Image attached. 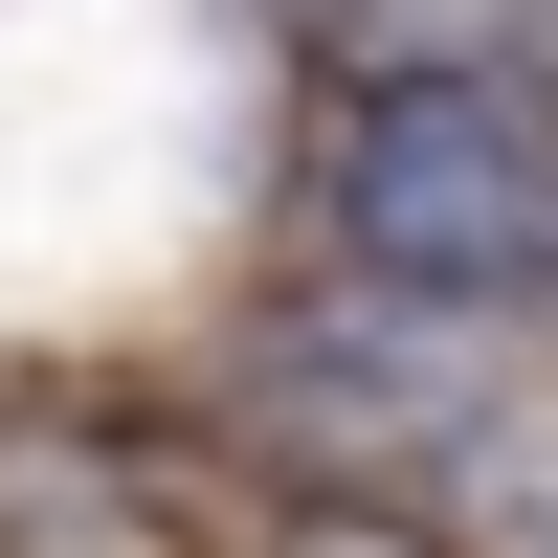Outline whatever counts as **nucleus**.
Segmentation results:
<instances>
[{
  "label": "nucleus",
  "mask_w": 558,
  "mask_h": 558,
  "mask_svg": "<svg viewBox=\"0 0 558 558\" xmlns=\"http://www.w3.org/2000/svg\"><path fill=\"white\" fill-rule=\"evenodd\" d=\"M313 202H336V313L558 336V68H380Z\"/></svg>",
  "instance_id": "obj_1"
},
{
  "label": "nucleus",
  "mask_w": 558,
  "mask_h": 558,
  "mask_svg": "<svg viewBox=\"0 0 558 558\" xmlns=\"http://www.w3.org/2000/svg\"><path fill=\"white\" fill-rule=\"evenodd\" d=\"M268 558H447L425 514H357V492H313V514H268Z\"/></svg>",
  "instance_id": "obj_2"
}]
</instances>
